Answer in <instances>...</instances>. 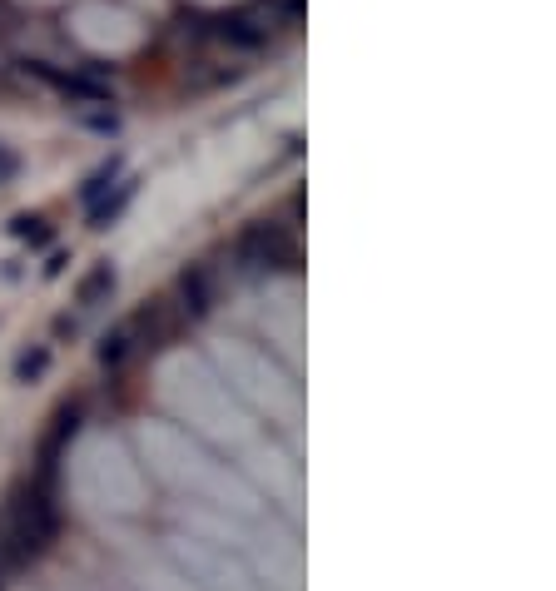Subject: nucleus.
<instances>
[{
  "label": "nucleus",
  "mask_w": 556,
  "mask_h": 591,
  "mask_svg": "<svg viewBox=\"0 0 556 591\" xmlns=\"http://www.w3.org/2000/svg\"><path fill=\"white\" fill-rule=\"evenodd\" d=\"M110 294H115V269H110V264H95V269L80 279V308H95V303H105Z\"/></svg>",
  "instance_id": "obj_9"
},
{
  "label": "nucleus",
  "mask_w": 556,
  "mask_h": 591,
  "mask_svg": "<svg viewBox=\"0 0 556 591\" xmlns=\"http://www.w3.org/2000/svg\"><path fill=\"white\" fill-rule=\"evenodd\" d=\"M125 328L135 333L139 348H164V343L174 338V323H169V308H164V303H144Z\"/></svg>",
  "instance_id": "obj_7"
},
{
  "label": "nucleus",
  "mask_w": 556,
  "mask_h": 591,
  "mask_svg": "<svg viewBox=\"0 0 556 591\" xmlns=\"http://www.w3.org/2000/svg\"><path fill=\"white\" fill-rule=\"evenodd\" d=\"M65 264H70V254H50V264H45V274L55 279V274H65Z\"/></svg>",
  "instance_id": "obj_16"
},
{
  "label": "nucleus",
  "mask_w": 556,
  "mask_h": 591,
  "mask_svg": "<svg viewBox=\"0 0 556 591\" xmlns=\"http://www.w3.org/2000/svg\"><path fill=\"white\" fill-rule=\"evenodd\" d=\"M80 428H85V403H80V398H75V403H60L55 418H50V428H45V438H40V482L55 477V457L65 452V443H70Z\"/></svg>",
  "instance_id": "obj_5"
},
{
  "label": "nucleus",
  "mask_w": 556,
  "mask_h": 591,
  "mask_svg": "<svg viewBox=\"0 0 556 591\" xmlns=\"http://www.w3.org/2000/svg\"><path fill=\"white\" fill-rule=\"evenodd\" d=\"M10 234L25 239V244H50V224H45L40 214H15V219H10Z\"/></svg>",
  "instance_id": "obj_13"
},
{
  "label": "nucleus",
  "mask_w": 556,
  "mask_h": 591,
  "mask_svg": "<svg viewBox=\"0 0 556 591\" xmlns=\"http://www.w3.org/2000/svg\"><path fill=\"white\" fill-rule=\"evenodd\" d=\"M45 373H50V348L45 343H35L15 358V383H40Z\"/></svg>",
  "instance_id": "obj_11"
},
{
  "label": "nucleus",
  "mask_w": 556,
  "mask_h": 591,
  "mask_svg": "<svg viewBox=\"0 0 556 591\" xmlns=\"http://www.w3.org/2000/svg\"><path fill=\"white\" fill-rule=\"evenodd\" d=\"M139 353V343H135V333L120 323V328H110L105 338H100V348H95V358H100V368H110V373H120L130 358Z\"/></svg>",
  "instance_id": "obj_8"
},
{
  "label": "nucleus",
  "mask_w": 556,
  "mask_h": 591,
  "mask_svg": "<svg viewBox=\"0 0 556 591\" xmlns=\"http://www.w3.org/2000/svg\"><path fill=\"white\" fill-rule=\"evenodd\" d=\"M25 70L35 80H45L50 90H60L65 100H75V105H110V85L100 75H90V70H55L45 60H25Z\"/></svg>",
  "instance_id": "obj_4"
},
{
  "label": "nucleus",
  "mask_w": 556,
  "mask_h": 591,
  "mask_svg": "<svg viewBox=\"0 0 556 591\" xmlns=\"http://www.w3.org/2000/svg\"><path fill=\"white\" fill-rule=\"evenodd\" d=\"M174 294H179L184 318H209L214 313V279H209L204 264H184L179 279H174Z\"/></svg>",
  "instance_id": "obj_6"
},
{
  "label": "nucleus",
  "mask_w": 556,
  "mask_h": 591,
  "mask_svg": "<svg viewBox=\"0 0 556 591\" xmlns=\"http://www.w3.org/2000/svg\"><path fill=\"white\" fill-rule=\"evenodd\" d=\"M85 125H90V130H100V135H115V130H120L115 110H90V115H85Z\"/></svg>",
  "instance_id": "obj_14"
},
{
  "label": "nucleus",
  "mask_w": 556,
  "mask_h": 591,
  "mask_svg": "<svg viewBox=\"0 0 556 591\" xmlns=\"http://www.w3.org/2000/svg\"><path fill=\"white\" fill-rule=\"evenodd\" d=\"M15 174H20V159H15L10 149H0V189H5V184H10Z\"/></svg>",
  "instance_id": "obj_15"
},
{
  "label": "nucleus",
  "mask_w": 556,
  "mask_h": 591,
  "mask_svg": "<svg viewBox=\"0 0 556 591\" xmlns=\"http://www.w3.org/2000/svg\"><path fill=\"white\" fill-rule=\"evenodd\" d=\"M130 194H135V179H125L115 199H95L90 204V229H110V219H120V209L130 204Z\"/></svg>",
  "instance_id": "obj_10"
},
{
  "label": "nucleus",
  "mask_w": 556,
  "mask_h": 591,
  "mask_svg": "<svg viewBox=\"0 0 556 591\" xmlns=\"http://www.w3.org/2000/svg\"><path fill=\"white\" fill-rule=\"evenodd\" d=\"M239 259L254 274H288V269H298V244H293V234L283 224L259 219V224H249L239 234Z\"/></svg>",
  "instance_id": "obj_2"
},
{
  "label": "nucleus",
  "mask_w": 556,
  "mask_h": 591,
  "mask_svg": "<svg viewBox=\"0 0 556 591\" xmlns=\"http://www.w3.org/2000/svg\"><path fill=\"white\" fill-rule=\"evenodd\" d=\"M55 532H60V517L50 502V482H20L0 512V557L15 567H30L55 547Z\"/></svg>",
  "instance_id": "obj_1"
},
{
  "label": "nucleus",
  "mask_w": 556,
  "mask_h": 591,
  "mask_svg": "<svg viewBox=\"0 0 556 591\" xmlns=\"http://www.w3.org/2000/svg\"><path fill=\"white\" fill-rule=\"evenodd\" d=\"M110 184H120V159H110V164H100L90 179H85V189H80V199L85 204H95V199H105L110 194Z\"/></svg>",
  "instance_id": "obj_12"
},
{
  "label": "nucleus",
  "mask_w": 556,
  "mask_h": 591,
  "mask_svg": "<svg viewBox=\"0 0 556 591\" xmlns=\"http://www.w3.org/2000/svg\"><path fill=\"white\" fill-rule=\"evenodd\" d=\"M0 591H5V587H0Z\"/></svg>",
  "instance_id": "obj_17"
},
{
  "label": "nucleus",
  "mask_w": 556,
  "mask_h": 591,
  "mask_svg": "<svg viewBox=\"0 0 556 591\" xmlns=\"http://www.w3.org/2000/svg\"><path fill=\"white\" fill-rule=\"evenodd\" d=\"M194 30H209L214 40L234 45V50H264L269 45V25L254 10H219V15H189Z\"/></svg>",
  "instance_id": "obj_3"
}]
</instances>
